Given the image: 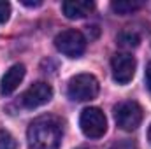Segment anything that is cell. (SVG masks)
<instances>
[{
  "label": "cell",
  "mask_w": 151,
  "mask_h": 149,
  "mask_svg": "<svg viewBox=\"0 0 151 149\" xmlns=\"http://www.w3.org/2000/svg\"><path fill=\"white\" fill-rule=\"evenodd\" d=\"M23 5H27V7H39V5H42V2H27V0H23Z\"/></svg>",
  "instance_id": "15"
},
{
  "label": "cell",
  "mask_w": 151,
  "mask_h": 149,
  "mask_svg": "<svg viewBox=\"0 0 151 149\" xmlns=\"http://www.w3.org/2000/svg\"><path fill=\"white\" fill-rule=\"evenodd\" d=\"M25 65L23 63H16L12 65L0 81V95L2 97H9L11 93H14L18 90V86L21 84L23 77H25Z\"/></svg>",
  "instance_id": "8"
},
{
  "label": "cell",
  "mask_w": 151,
  "mask_h": 149,
  "mask_svg": "<svg viewBox=\"0 0 151 149\" xmlns=\"http://www.w3.org/2000/svg\"><path fill=\"white\" fill-rule=\"evenodd\" d=\"M148 137H150V142H151V128H150V135H148Z\"/></svg>",
  "instance_id": "16"
},
{
  "label": "cell",
  "mask_w": 151,
  "mask_h": 149,
  "mask_svg": "<svg viewBox=\"0 0 151 149\" xmlns=\"http://www.w3.org/2000/svg\"><path fill=\"white\" fill-rule=\"evenodd\" d=\"M79 125H81L83 133L86 137H90V139H100L106 133V130H107L106 114L99 107H86L81 112Z\"/></svg>",
  "instance_id": "5"
},
{
  "label": "cell",
  "mask_w": 151,
  "mask_h": 149,
  "mask_svg": "<svg viewBox=\"0 0 151 149\" xmlns=\"http://www.w3.org/2000/svg\"><path fill=\"white\" fill-rule=\"evenodd\" d=\"M144 7V2L142 0H114L111 4V9H113L114 14L118 16H128L139 9Z\"/></svg>",
  "instance_id": "10"
},
{
  "label": "cell",
  "mask_w": 151,
  "mask_h": 149,
  "mask_svg": "<svg viewBox=\"0 0 151 149\" xmlns=\"http://www.w3.org/2000/svg\"><path fill=\"white\" fill-rule=\"evenodd\" d=\"M142 107L134 102V100H125V102H119L116 107H114V119H116V125L125 130V132H134L141 123H142Z\"/></svg>",
  "instance_id": "3"
},
{
  "label": "cell",
  "mask_w": 151,
  "mask_h": 149,
  "mask_svg": "<svg viewBox=\"0 0 151 149\" xmlns=\"http://www.w3.org/2000/svg\"><path fill=\"white\" fill-rule=\"evenodd\" d=\"M62 11L69 19H81L95 11V4L90 0H69L62 4Z\"/></svg>",
  "instance_id": "9"
},
{
  "label": "cell",
  "mask_w": 151,
  "mask_h": 149,
  "mask_svg": "<svg viewBox=\"0 0 151 149\" xmlns=\"http://www.w3.org/2000/svg\"><path fill=\"white\" fill-rule=\"evenodd\" d=\"M51 98H53V88H51V84H47L44 81H39V82H34L21 95V105L27 107V109H37L40 105L47 104Z\"/></svg>",
  "instance_id": "7"
},
{
  "label": "cell",
  "mask_w": 151,
  "mask_h": 149,
  "mask_svg": "<svg viewBox=\"0 0 151 149\" xmlns=\"http://www.w3.org/2000/svg\"><path fill=\"white\" fill-rule=\"evenodd\" d=\"M0 149H18L16 139L5 130H0Z\"/></svg>",
  "instance_id": "12"
},
{
  "label": "cell",
  "mask_w": 151,
  "mask_h": 149,
  "mask_svg": "<svg viewBox=\"0 0 151 149\" xmlns=\"http://www.w3.org/2000/svg\"><path fill=\"white\" fill-rule=\"evenodd\" d=\"M62 137H63L62 121L51 114L35 117L27 132L30 149H60Z\"/></svg>",
  "instance_id": "1"
},
{
  "label": "cell",
  "mask_w": 151,
  "mask_h": 149,
  "mask_svg": "<svg viewBox=\"0 0 151 149\" xmlns=\"http://www.w3.org/2000/svg\"><path fill=\"white\" fill-rule=\"evenodd\" d=\"M146 88L150 90V93H151V62L148 63V67H146Z\"/></svg>",
  "instance_id": "14"
},
{
  "label": "cell",
  "mask_w": 151,
  "mask_h": 149,
  "mask_svg": "<svg viewBox=\"0 0 151 149\" xmlns=\"http://www.w3.org/2000/svg\"><path fill=\"white\" fill-rule=\"evenodd\" d=\"M141 42V37L137 32H132V30H125V32H119L118 37H116V44L121 46V47H127V49H132V47H137Z\"/></svg>",
  "instance_id": "11"
},
{
  "label": "cell",
  "mask_w": 151,
  "mask_h": 149,
  "mask_svg": "<svg viewBox=\"0 0 151 149\" xmlns=\"http://www.w3.org/2000/svg\"><path fill=\"white\" fill-rule=\"evenodd\" d=\"M135 69H137V62L128 53H116L111 60L113 79L118 84H128L134 79Z\"/></svg>",
  "instance_id": "6"
},
{
  "label": "cell",
  "mask_w": 151,
  "mask_h": 149,
  "mask_svg": "<svg viewBox=\"0 0 151 149\" xmlns=\"http://www.w3.org/2000/svg\"><path fill=\"white\" fill-rule=\"evenodd\" d=\"M11 16V4L0 0V23H5Z\"/></svg>",
  "instance_id": "13"
},
{
  "label": "cell",
  "mask_w": 151,
  "mask_h": 149,
  "mask_svg": "<svg viewBox=\"0 0 151 149\" xmlns=\"http://www.w3.org/2000/svg\"><path fill=\"white\" fill-rule=\"evenodd\" d=\"M99 81L91 74H77L69 81L67 86V95L74 102H88L93 100L99 95Z\"/></svg>",
  "instance_id": "2"
},
{
  "label": "cell",
  "mask_w": 151,
  "mask_h": 149,
  "mask_svg": "<svg viewBox=\"0 0 151 149\" xmlns=\"http://www.w3.org/2000/svg\"><path fill=\"white\" fill-rule=\"evenodd\" d=\"M55 46L62 54L69 58H79L86 51V37L79 30H63L55 37Z\"/></svg>",
  "instance_id": "4"
}]
</instances>
